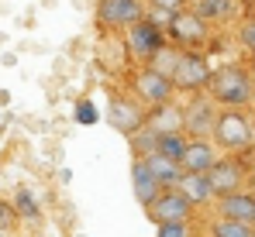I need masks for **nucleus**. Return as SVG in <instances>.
I'll use <instances>...</instances> for the list:
<instances>
[{"mask_svg": "<svg viewBox=\"0 0 255 237\" xmlns=\"http://www.w3.org/2000/svg\"><path fill=\"white\" fill-rule=\"evenodd\" d=\"M10 210H14V217H21V220H38V217H42L38 196H35L31 189H17L14 199H10Z\"/></svg>", "mask_w": 255, "mask_h": 237, "instance_id": "nucleus-20", "label": "nucleus"}, {"mask_svg": "<svg viewBox=\"0 0 255 237\" xmlns=\"http://www.w3.org/2000/svg\"><path fill=\"white\" fill-rule=\"evenodd\" d=\"M152 10H159V14H176V10H183L186 7V0H145Z\"/></svg>", "mask_w": 255, "mask_h": 237, "instance_id": "nucleus-26", "label": "nucleus"}, {"mask_svg": "<svg viewBox=\"0 0 255 237\" xmlns=\"http://www.w3.org/2000/svg\"><path fill=\"white\" fill-rule=\"evenodd\" d=\"M148 220H155V227H162V224H190L193 220V206L183 199V193L162 189L155 196V203L148 206Z\"/></svg>", "mask_w": 255, "mask_h": 237, "instance_id": "nucleus-11", "label": "nucleus"}, {"mask_svg": "<svg viewBox=\"0 0 255 237\" xmlns=\"http://www.w3.org/2000/svg\"><path fill=\"white\" fill-rule=\"evenodd\" d=\"M10 227H14V210H10V203L0 199V237H3V231H10Z\"/></svg>", "mask_w": 255, "mask_h": 237, "instance_id": "nucleus-27", "label": "nucleus"}, {"mask_svg": "<svg viewBox=\"0 0 255 237\" xmlns=\"http://www.w3.org/2000/svg\"><path fill=\"white\" fill-rule=\"evenodd\" d=\"M207 96L214 100V107H224V110H242L255 100V79L245 66L238 62H224L211 69V79H207Z\"/></svg>", "mask_w": 255, "mask_h": 237, "instance_id": "nucleus-1", "label": "nucleus"}, {"mask_svg": "<svg viewBox=\"0 0 255 237\" xmlns=\"http://www.w3.org/2000/svg\"><path fill=\"white\" fill-rule=\"evenodd\" d=\"M217 148H214L211 141H186V152L179 158V168L183 172H211V165L217 161Z\"/></svg>", "mask_w": 255, "mask_h": 237, "instance_id": "nucleus-15", "label": "nucleus"}, {"mask_svg": "<svg viewBox=\"0 0 255 237\" xmlns=\"http://www.w3.org/2000/svg\"><path fill=\"white\" fill-rule=\"evenodd\" d=\"M145 127L155 131V134H172V131H183V103H159L152 110H145Z\"/></svg>", "mask_w": 255, "mask_h": 237, "instance_id": "nucleus-14", "label": "nucleus"}, {"mask_svg": "<svg viewBox=\"0 0 255 237\" xmlns=\"http://www.w3.org/2000/svg\"><path fill=\"white\" fill-rule=\"evenodd\" d=\"M211 237H255V227L238 224V220H224V217H217V220L211 224Z\"/></svg>", "mask_w": 255, "mask_h": 237, "instance_id": "nucleus-21", "label": "nucleus"}, {"mask_svg": "<svg viewBox=\"0 0 255 237\" xmlns=\"http://www.w3.org/2000/svg\"><path fill=\"white\" fill-rule=\"evenodd\" d=\"M207 179H211L214 199L231 196V193H238V189H242V182H245V161H242L238 155L217 158V161L211 165V172H207Z\"/></svg>", "mask_w": 255, "mask_h": 237, "instance_id": "nucleus-10", "label": "nucleus"}, {"mask_svg": "<svg viewBox=\"0 0 255 237\" xmlns=\"http://www.w3.org/2000/svg\"><path fill=\"white\" fill-rule=\"evenodd\" d=\"M145 161V168L152 172V179L162 186V189H172L176 182H179V175H183V168H179V161H169V158H162V155H145L141 158Z\"/></svg>", "mask_w": 255, "mask_h": 237, "instance_id": "nucleus-17", "label": "nucleus"}, {"mask_svg": "<svg viewBox=\"0 0 255 237\" xmlns=\"http://www.w3.org/2000/svg\"><path fill=\"white\" fill-rule=\"evenodd\" d=\"M73 117H76V124H97V120H100V114H97V107H93L90 100H80Z\"/></svg>", "mask_w": 255, "mask_h": 237, "instance_id": "nucleus-24", "label": "nucleus"}, {"mask_svg": "<svg viewBox=\"0 0 255 237\" xmlns=\"http://www.w3.org/2000/svg\"><path fill=\"white\" fill-rule=\"evenodd\" d=\"M252 145H255V120H252Z\"/></svg>", "mask_w": 255, "mask_h": 237, "instance_id": "nucleus-30", "label": "nucleus"}, {"mask_svg": "<svg viewBox=\"0 0 255 237\" xmlns=\"http://www.w3.org/2000/svg\"><path fill=\"white\" fill-rule=\"evenodd\" d=\"M249 17H255V0H249Z\"/></svg>", "mask_w": 255, "mask_h": 237, "instance_id": "nucleus-28", "label": "nucleus"}, {"mask_svg": "<svg viewBox=\"0 0 255 237\" xmlns=\"http://www.w3.org/2000/svg\"><path fill=\"white\" fill-rule=\"evenodd\" d=\"M245 69H249V73H252V79H255V55H252V66H245Z\"/></svg>", "mask_w": 255, "mask_h": 237, "instance_id": "nucleus-29", "label": "nucleus"}, {"mask_svg": "<svg viewBox=\"0 0 255 237\" xmlns=\"http://www.w3.org/2000/svg\"><path fill=\"white\" fill-rule=\"evenodd\" d=\"M211 145L224 155H242L245 148H252V117L245 110H217Z\"/></svg>", "mask_w": 255, "mask_h": 237, "instance_id": "nucleus-2", "label": "nucleus"}, {"mask_svg": "<svg viewBox=\"0 0 255 237\" xmlns=\"http://www.w3.org/2000/svg\"><path fill=\"white\" fill-rule=\"evenodd\" d=\"M193 14H197L200 21H207V24L228 21V17L235 14V0H197V3H193Z\"/></svg>", "mask_w": 255, "mask_h": 237, "instance_id": "nucleus-18", "label": "nucleus"}, {"mask_svg": "<svg viewBox=\"0 0 255 237\" xmlns=\"http://www.w3.org/2000/svg\"><path fill=\"white\" fill-rule=\"evenodd\" d=\"M217 217L255 227V193H242V189H238V193H231V196H221L217 199Z\"/></svg>", "mask_w": 255, "mask_h": 237, "instance_id": "nucleus-12", "label": "nucleus"}, {"mask_svg": "<svg viewBox=\"0 0 255 237\" xmlns=\"http://www.w3.org/2000/svg\"><path fill=\"white\" fill-rule=\"evenodd\" d=\"M238 41H242L245 52L255 55V17H245V21L238 24Z\"/></svg>", "mask_w": 255, "mask_h": 237, "instance_id": "nucleus-23", "label": "nucleus"}, {"mask_svg": "<svg viewBox=\"0 0 255 237\" xmlns=\"http://www.w3.org/2000/svg\"><path fill=\"white\" fill-rule=\"evenodd\" d=\"M131 189H134V199H138L145 210H148V206L155 203V196L162 193V186L152 179V172L145 168V161H141V158H134V161H131Z\"/></svg>", "mask_w": 255, "mask_h": 237, "instance_id": "nucleus-16", "label": "nucleus"}, {"mask_svg": "<svg viewBox=\"0 0 255 237\" xmlns=\"http://www.w3.org/2000/svg\"><path fill=\"white\" fill-rule=\"evenodd\" d=\"M172 189H176V193H183V199H186L193 210L214 203V189H211L207 172H204V175H200V172H183V175H179V182H176Z\"/></svg>", "mask_w": 255, "mask_h": 237, "instance_id": "nucleus-13", "label": "nucleus"}, {"mask_svg": "<svg viewBox=\"0 0 255 237\" xmlns=\"http://www.w3.org/2000/svg\"><path fill=\"white\" fill-rule=\"evenodd\" d=\"M207 79H211V62L204 52H179L176 66H172V89L176 93H186V96H197L207 89Z\"/></svg>", "mask_w": 255, "mask_h": 237, "instance_id": "nucleus-4", "label": "nucleus"}, {"mask_svg": "<svg viewBox=\"0 0 255 237\" xmlns=\"http://www.w3.org/2000/svg\"><path fill=\"white\" fill-rule=\"evenodd\" d=\"M155 131H148V127H141L138 134H131L128 138V145H131V152H134V158H145V155H152L155 152Z\"/></svg>", "mask_w": 255, "mask_h": 237, "instance_id": "nucleus-22", "label": "nucleus"}, {"mask_svg": "<svg viewBox=\"0 0 255 237\" xmlns=\"http://www.w3.org/2000/svg\"><path fill=\"white\" fill-rule=\"evenodd\" d=\"M155 237H193L190 224H162L155 227Z\"/></svg>", "mask_w": 255, "mask_h": 237, "instance_id": "nucleus-25", "label": "nucleus"}, {"mask_svg": "<svg viewBox=\"0 0 255 237\" xmlns=\"http://www.w3.org/2000/svg\"><path fill=\"white\" fill-rule=\"evenodd\" d=\"M252 103H255V100H252Z\"/></svg>", "mask_w": 255, "mask_h": 237, "instance_id": "nucleus-32", "label": "nucleus"}, {"mask_svg": "<svg viewBox=\"0 0 255 237\" xmlns=\"http://www.w3.org/2000/svg\"><path fill=\"white\" fill-rule=\"evenodd\" d=\"M186 152V134L183 131H172V134H159L155 138V155L169 158V161H179Z\"/></svg>", "mask_w": 255, "mask_h": 237, "instance_id": "nucleus-19", "label": "nucleus"}, {"mask_svg": "<svg viewBox=\"0 0 255 237\" xmlns=\"http://www.w3.org/2000/svg\"><path fill=\"white\" fill-rule=\"evenodd\" d=\"M186 3H197V0H186Z\"/></svg>", "mask_w": 255, "mask_h": 237, "instance_id": "nucleus-31", "label": "nucleus"}, {"mask_svg": "<svg viewBox=\"0 0 255 237\" xmlns=\"http://www.w3.org/2000/svg\"><path fill=\"white\" fill-rule=\"evenodd\" d=\"M162 31H166V41H176L179 45V52H200V45H207V38H211V24L200 21L186 7L169 14V21H166Z\"/></svg>", "mask_w": 255, "mask_h": 237, "instance_id": "nucleus-5", "label": "nucleus"}, {"mask_svg": "<svg viewBox=\"0 0 255 237\" xmlns=\"http://www.w3.org/2000/svg\"><path fill=\"white\" fill-rule=\"evenodd\" d=\"M131 96H134L138 103L159 107V103H169L172 96H176V89H172L169 76L155 73L152 66H141V69H134V76H131Z\"/></svg>", "mask_w": 255, "mask_h": 237, "instance_id": "nucleus-7", "label": "nucleus"}, {"mask_svg": "<svg viewBox=\"0 0 255 237\" xmlns=\"http://www.w3.org/2000/svg\"><path fill=\"white\" fill-rule=\"evenodd\" d=\"M145 17L141 0H97V24L100 31H128Z\"/></svg>", "mask_w": 255, "mask_h": 237, "instance_id": "nucleus-8", "label": "nucleus"}, {"mask_svg": "<svg viewBox=\"0 0 255 237\" xmlns=\"http://www.w3.org/2000/svg\"><path fill=\"white\" fill-rule=\"evenodd\" d=\"M214 120H217V107L207 93H197L183 103V134L186 141H211Z\"/></svg>", "mask_w": 255, "mask_h": 237, "instance_id": "nucleus-6", "label": "nucleus"}, {"mask_svg": "<svg viewBox=\"0 0 255 237\" xmlns=\"http://www.w3.org/2000/svg\"><path fill=\"white\" fill-rule=\"evenodd\" d=\"M125 48L131 59H138L141 66H152L166 48H169V41H166V31L155 24V21H148V14L138 21V24H131L125 31Z\"/></svg>", "mask_w": 255, "mask_h": 237, "instance_id": "nucleus-3", "label": "nucleus"}, {"mask_svg": "<svg viewBox=\"0 0 255 237\" xmlns=\"http://www.w3.org/2000/svg\"><path fill=\"white\" fill-rule=\"evenodd\" d=\"M107 120H111L114 131H121L125 138H131V134H138V131L145 127V107H141L131 93H118V96H111Z\"/></svg>", "mask_w": 255, "mask_h": 237, "instance_id": "nucleus-9", "label": "nucleus"}]
</instances>
